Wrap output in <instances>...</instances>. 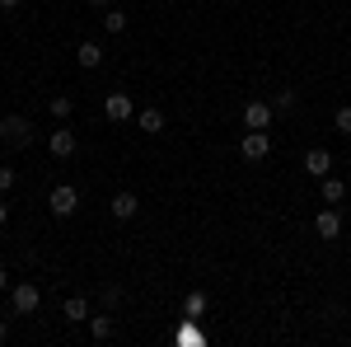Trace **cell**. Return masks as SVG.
Listing matches in <instances>:
<instances>
[{"label":"cell","instance_id":"6da1fadb","mask_svg":"<svg viewBox=\"0 0 351 347\" xmlns=\"http://www.w3.org/2000/svg\"><path fill=\"white\" fill-rule=\"evenodd\" d=\"M28 141H33L28 117H0V146H28Z\"/></svg>","mask_w":351,"mask_h":347},{"label":"cell","instance_id":"7a4b0ae2","mask_svg":"<svg viewBox=\"0 0 351 347\" xmlns=\"http://www.w3.org/2000/svg\"><path fill=\"white\" fill-rule=\"evenodd\" d=\"M47 207H52V216H75V207H80V192L71 183H56L52 197H47Z\"/></svg>","mask_w":351,"mask_h":347},{"label":"cell","instance_id":"3957f363","mask_svg":"<svg viewBox=\"0 0 351 347\" xmlns=\"http://www.w3.org/2000/svg\"><path fill=\"white\" fill-rule=\"evenodd\" d=\"M271 117H276V113H271V104H263V99L243 104V127H248V132H267Z\"/></svg>","mask_w":351,"mask_h":347},{"label":"cell","instance_id":"277c9868","mask_svg":"<svg viewBox=\"0 0 351 347\" xmlns=\"http://www.w3.org/2000/svg\"><path fill=\"white\" fill-rule=\"evenodd\" d=\"M38 300H43L38 287H33V282H19V287L10 291V310H14V315H33V310H38Z\"/></svg>","mask_w":351,"mask_h":347},{"label":"cell","instance_id":"5b68a950","mask_svg":"<svg viewBox=\"0 0 351 347\" xmlns=\"http://www.w3.org/2000/svg\"><path fill=\"white\" fill-rule=\"evenodd\" d=\"M267 150H271L267 132H243L239 136V155L243 160H267Z\"/></svg>","mask_w":351,"mask_h":347},{"label":"cell","instance_id":"8992f818","mask_svg":"<svg viewBox=\"0 0 351 347\" xmlns=\"http://www.w3.org/2000/svg\"><path fill=\"white\" fill-rule=\"evenodd\" d=\"M104 113H108V122H127L136 108H132V94H122V89H112L108 99H104Z\"/></svg>","mask_w":351,"mask_h":347},{"label":"cell","instance_id":"52a82bcc","mask_svg":"<svg viewBox=\"0 0 351 347\" xmlns=\"http://www.w3.org/2000/svg\"><path fill=\"white\" fill-rule=\"evenodd\" d=\"M47 150H52L56 160H71V155H75V132H71V127H52V141H47Z\"/></svg>","mask_w":351,"mask_h":347},{"label":"cell","instance_id":"ba28073f","mask_svg":"<svg viewBox=\"0 0 351 347\" xmlns=\"http://www.w3.org/2000/svg\"><path fill=\"white\" fill-rule=\"evenodd\" d=\"M314 235H319V240H337V235H342V216L332 212V207L319 212V216H314Z\"/></svg>","mask_w":351,"mask_h":347},{"label":"cell","instance_id":"9c48e42d","mask_svg":"<svg viewBox=\"0 0 351 347\" xmlns=\"http://www.w3.org/2000/svg\"><path fill=\"white\" fill-rule=\"evenodd\" d=\"M328 169H332V155H328L324 146H314V150L304 155V174H309V179H328Z\"/></svg>","mask_w":351,"mask_h":347},{"label":"cell","instance_id":"30bf717a","mask_svg":"<svg viewBox=\"0 0 351 347\" xmlns=\"http://www.w3.org/2000/svg\"><path fill=\"white\" fill-rule=\"evenodd\" d=\"M108 207H112V216H117V221H132L136 207H141V197H136V192H117Z\"/></svg>","mask_w":351,"mask_h":347},{"label":"cell","instance_id":"8fae6325","mask_svg":"<svg viewBox=\"0 0 351 347\" xmlns=\"http://www.w3.org/2000/svg\"><path fill=\"white\" fill-rule=\"evenodd\" d=\"M211 310V300H206V291H188V300H183V320H202Z\"/></svg>","mask_w":351,"mask_h":347},{"label":"cell","instance_id":"7c38bea8","mask_svg":"<svg viewBox=\"0 0 351 347\" xmlns=\"http://www.w3.org/2000/svg\"><path fill=\"white\" fill-rule=\"evenodd\" d=\"M75 61H80L84 71H94V66H104V47L99 43H80L75 47Z\"/></svg>","mask_w":351,"mask_h":347},{"label":"cell","instance_id":"4fadbf2b","mask_svg":"<svg viewBox=\"0 0 351 347\" xmlns=\"http://www.w3.org/2000/svg\"><path fill=\"white\" fill-rule=\"evenodd\" d=\"M136 122H141V132H145V136H160L164 132V113H160V108H145Z\"/></svg>","mask_w":351,"mask_h":347},{"label":"cell","instance_id":"5bb4252c","mask_svg":"<svg viewBox=\"0 0 351 347\" xmlns=\"http://www.w3.org/2000/svg\"><path fill=\"white\" fill-rule=\"evenodd\" d=\"M61 315H66L71 324H84V320H89V305H84V295H71V300L61 305Z\"/></svg>","mask_w":351,"mask_h":347},{"label":"cell","instance_id":"9a60e30c","mask_svg":"<svg viewBox=\"0 0 351 347\" xmlns=\"http://www.w3.org/2000/svg\"><path fill=\"white\" fill-rule=\"evenodd\" d=\"M319 183H324V202H328V207H337V202L347 197V183H342V179H332V174L319 179Z\"/></svg>","mask_w":351,"mask_h":347},{"label":"cell","instance_id":"2e32d148","mask_svg":"<svg viewBox=\"0 0 351 347\" xmlns=\"http://www.w3.org/2000/svg\"><path fill=\"white\" fill-rule=\"evenodd\" d=\"M89 333H94V343H108L112 338V320L108 315H89Z\"/></svg>","mask_w":351,"mask_h":347},{"label":"cell","instance_id":"e0dca14e","mask_svg":"<svg viewBox=\"0 0 351 347\" xmlns=\"http://www.w3.org/2000/svg\"><path fill=\"white\" fill-rule=\"evenodd\" d=\"M104 28H108V33H127V14H122V10H104Z\"/></svg>","mask_w":351,"mask_h":347},{"label":"cell","instance_id":"ac0fdd59","mask_svg":"<svg viewBox=\"0 0 351 347\" xmlns=\"http://www.w3.org/2000/svg\"><path fill=\"white\" fill-rule=\"evenodd\" d=\"M295 108V89H276L271 94V113H291Z\"/></svg>","mask_w":351,"mask_h":347},{"label":"cell","instance_id":"d6986e66","mask_svg":"<svg viewBox=\"0 0 351 347\" xmlns=\"http://www.w3.org/2000/svg\"><path fill=\"white\" fill-rule=\"evenodd\" d=\"M47 108H52V117H56V122H66V117H71V108H75V104H71L66 94H56V99H52Z\"/></svg>","mask_w":351,"mask_h":347},{"label":"cell","instance_id":"ffe728a7","mask_svg":"<svg viewBox=\"0 0 351 347\" xmlns=\"http://www.w3.org/2000/svg\"><path fill=\"white\" fill-rule=\"evenodd\" d=\"M332 132L351 136V108H337V113H332Z\"/></svg>","mask_w":351,"mask_h":347},{"label":"cell","instance_id":"44dd1931","mask_svg":"<svg viewBox=\"0 0 351 347\" xmlns=\"http://www.w3.org/2000/svg\"><path fill=\"white\" fill-rule=\"evenodd\" d=\"M14 179H19V174H14V164H0V192H10Z\"/></svg>","mask_w":351,"mask_h":347},{"label":"cell","instance_id":"7402d4cb","mask_svg":"<svg viewBox=\"0 0 351 347\" xmlns=\"http://www.w3.org/2000/svg\"><path fill=\"white\" fill-rule=\"evenodd\" d=\"M192 324H197V320H188V328H183V333H178V343H206V338H202V333H197V328H192Z\"/></svg>","mask_w":351,"mask_h":347},{"label":"cell","instance_id":"603a6c76","mask_svg":"<svg viewBox=\"0 0 351 347\" xmlns=\"http://www.w3.org/2000/svg\"><path fill=\"white\" fill-rule=\"evenodd\" d=\"M5 287H10V272H5V267H0V291H5Z\"/></svg>","mask_w":351,"mask_h":347},{"label":"cell","instance_id":"cb8c5ba5","mask_svg":"<svg viewBox=\"0 0 351 347\" xmlns=\"http://www.w3.org/2000/svg\"><path fill=\"white\" fill-rule=\"evenodd\" d=\"M0 5H5V10H19V5H24V0H0Z\"/></svg>","mask_w":351,"mask_h":347},{"label":"cell","instance_id":"d4e9b609","mask_svg":"<svg viewBox=\"0 0 351 347\" xmlns=\"http://www.w3.org/2000/svg\"><path fill=\"white\" fill-rule=\"evenodd\" d=\"M5 338H10V324H5V320H0V343H5Z\"/></svg>","mask_w":351,"mask_h":347},{"label":"cell","instance_id":"484cf974","mask_svg":"<svg viewBox=\"0 0 351 347\" xmlns=\"http://www.w3.org/2000/svg\"><path fill=\"white\" fill-rule=\"evenodd\" d=\"M89 5H94V10H108V5H112V0H89Z\"/></svg>","mask_w":351,"mask_h":347},{"label":"cell","instance_id":"4316f807","mask_svg":"<svg viewBox=\"0 0 351 347\" xmlns=\"http://www.w3.org/2000/svg\"><path fill=\"white\" fill-rule=\"evenodd\" d=\"M5 216H10V212H5V202H0V225H5Z\"/></svg>","mask_w":351,"mask_h":347}]
</instances>
